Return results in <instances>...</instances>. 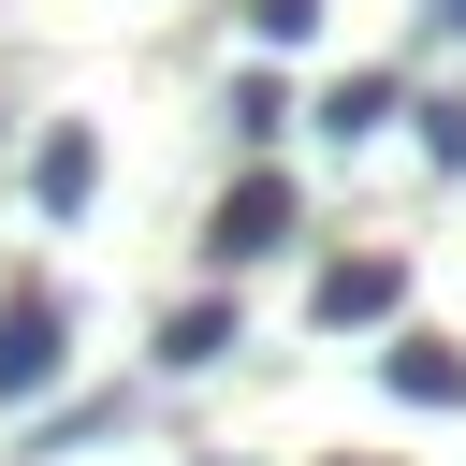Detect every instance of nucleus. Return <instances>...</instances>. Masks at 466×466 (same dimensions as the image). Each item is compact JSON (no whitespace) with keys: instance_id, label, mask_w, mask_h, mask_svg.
<instances>
[{"instance_id":"obj_1","label":"nucleus","mask_w":466,"mask_h":466,"mask_svg":"<svg viewBox=\"0 0 466 466\" xmlns=\"http://www.w3.org/2000/svg\"><path fill=\"white\" fill-rule=\"evenodd\" d=\"M277 233H291V175H262V160H248V175L218 189V218H204V248H218V262H262Z\"/></svg>"},{"instance_id":"obj_2","label":"nucleus","mask_w":466,"mask_h":466,"mask_svg":"<svg viewBox=\"0 0 466 466\" xmlns=\"http://www.w3.org/2000/svg\"><path fill=\"white\" fill-rule=\"evenodd\" d=\"M58 335H73L58 291H15V306H0V408H29V393L58 379Z\"/></svg>"},{"instance_id":"obj_3","label":"nucleus","mask_w":466,"mask_h":466,"mask_svg":"<svg viewBox=\"0 0 466 466\" xmlns=\"http://www.w3.org/2000/svg\"><path fill=\"white\" fill-rule=\"evenodd\" d=\"M393 306H408V277H393L379 248H350V262H320V320H335V335H350V320H393Z\"/></svg>"},{"instance_id":"obj_4","label":"nucleus","mask_w":466,"mask_h":466,"mask_svg":"<svg viewBox=\"0 0 466 466\" xmlns=\"http://www.w3.org/2000/svg\"><path fill=\"white\" fill-rule=\"evenodd\" d=\"M87 175H102V146H87V131H44V146H29V204H44V218H73V204H87Z\"/></svg>"},{"instance_id":"obj_5","label":"nucleus","mask_w":466,"mask_h":466,"mask_svg":"<svg viewBox=\"0 0 466 466\" xmlns=\"http://www.w3.org/2000/svg\"><path fill=\"white\" fill-rule=\"evenodd\" d=\"M393 393L408 408H466V350L451 335H393Z\"/></svg>"},{"instance_id":"obj_6","label":"nucleus","mask_w":466,"mask_h":466,"mask_svg":"<svg viewBox=\"0 0 466 466\" xmlns=\"http://www.w3.org/2000/svg\"><path fill=\"white\" fill-rule=\"evenodd\" d=\"M379 116H393V73H335V87H320V131H335V146H364Z\"/></svg>"},{"instance_id":"obj_7","label":"nucleus","mask_w":466,"mask_h":466,"mask_svg":"<svg viewBox=\"0 0 466 466\" xmlns=\"http://www.w3.org/2000/svg\"><path fill=\"white\" fill-rule=\"evenodd\" d=\"M291 131V87L277 73H233V146H277Z\"/></svg>"},{"instance_id":"obj_8","label":"nucleus","mask_w":466,"mask_h":466,"mask_svg":"<svg viewBox=\"0 0 466 466\" xmlns=\"http://www.w3.org/2000/svg\"><path fill=\"white\" fill-rule=\"evenodd\" d=\"M218 350H233V306H175L160 320V364H218Z\"/></svg>"},{"instance_id":"obj_9","label":"nucleus","mask_w":466,"mask_h":466,"mask_svg":"<svg viewBox=\"0 0 466 466\" xmlns=\"http://www.w3.org/2000/svg\"><path fill=\"white\" fill-rule=\"evenodd\" d=\"M248 29H262V44H306V29H320V0H248Z\"/></svg>"},{"instance_id":"obj_10","label":"nucleus","mask_w":466,"mask_h":466,"mask_svg":"<svg viewBox=\"0 0 466 466\" xmlns=\"http://www.w3.org/2000/svg\"><path fill=\"white\" fill-rule=\"evenodd\" d=\"M422 146H437V160L466 175V102H422Z\"/></svg>"},{"instance_id":"obj_11","label":"nucleus","mask_w":466,"mask_h":466,"mask_svg":"<svg viewBox=\"0 0 466 466\" xmlns=\"http://www.w3.org/2000/svg\"><path fill=\"white\" fill-rule=\"evenodd\" d=\"M437 15H451V29H466V0H437Z\"/></svg>"}]
</instances>
